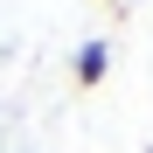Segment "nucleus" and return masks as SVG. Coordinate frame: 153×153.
<instances>
[{"label": "nucleus", "instance_id": "f257e3e1", "mask_svg": "<svg viewBox=\"0 0 153 153\" xmlns=\"http://www.w3.org/2000/svg\"><path fill=\"white\" fill-rule=\"evenodd\" d=\"M105 70H111V42H84V49H76V63H70V76H76L84 91L105 84Z\"/></svg>", "mask_w": 153, "mask_h": 153}, {"label": "nucleus", "instance_id": "f03ea898", "mask_svg": "<svg viewBox=\"0 0 153 153\" xmlns=\"http://www.w3.org/2000/svg\"><path fill=\"white\" fill-rule=\"evenodd\" d=\"M146 153H153V146H146Z\"/></svg>", "mask_w": 153, "mask_h": 153}]
</instances>
